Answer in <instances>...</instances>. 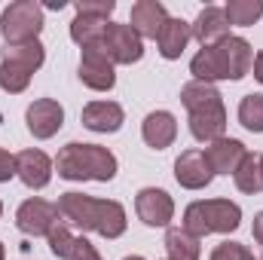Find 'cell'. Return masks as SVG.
I'll list each match as a JSON object with an SVG mask.
<instances>
[{"label": "cell", "mask_w": 263, "mask_h": 260, "mask_svg": "<svg viewBox=\"0 0 263 260\" xmlns=\"http://www.w3.org/2000/svg\"><path fill=\"white\" fill-rule=\"evenodd\" d=\"M251 65H254V49L245 37H223L211 46H202L193 62H190V73L199 83H220V80H242L251 73Z\"/></svg>", "instance_id": "obj_1"}, {"label": "cell", "mask_w": 263, "mask_h": 260, "mask_svg": "<svg viewBox=\"0 0 263 260\" xmlns=\"http://www.w3.org/2000/svg\"><path fill=\"white\" fill-rule=\"evenodd\" d=\"M181 104L187 107L190 135L199 144H211V141L223 138V132H227V107H223V95L217 92V86L190 80L181 89Z\"/></svg>", "instance_id": "obj_2"}, {"label": "cell", "mask_w": 263, "mask_h": 260, "mask_svg": "<svg viewBox=\"0 0 263 260\" xmlns=\"http://www.w3.org/2000/svg\"><path fill=\"white\" fill-rule=\"evenodd\" d=\"M55 172L65 181H114L120 172L117 156L101 147V144H86V141H70L55 156Z\"/></svg>", "instance_id": "obj_3"}, {"label": "cell", "mask_w": 263, "mask_h": 260, "mask_svg": "<svg viewBox=\"0 0 263 260\" xmlns=\"http://www.w3.org/2000/svg\"><path fill=\"white\" fill-rule=\"evenodd\" d=\"M181 227L196 239H205L211 233H236L242 227V208L230 199H196L184 208Z\"/></svg>", "instance_id": "obj_4"}, {"label": "cell", "mask_w": 263, "mask_h": 260, "mask_svg": "<svg viewBox=\"0 0 263 260\" xmlns=\"http://www.w3.org/2000/svg\"><path fill=\"white\" fill-rule=\"evenodd\" d=\"M43 6L37 0H15L0 12V37L6 40V46H22V43H34L43 34Z\"/></svg>", "instance_id": "obj_5"}, {"label": "cell", "mask_w": 263, "mask_h": 260, "mask_svg": "<svg viewBox=\"0 0 263 260\" xmlns=\"http://www.w3.org/2000/svg\"><path fill=\"white\" fill-rule=\"evenodd\" d=\"M101 49L107 52V59L114 65H135L144 59V40L138 37V31L129 22H107L104 37H101Z\"/></svg>", "instance_id": "obj_6"}, {"label": "cell", "mask_w": 263, "mask_h": 260, "mask_svg": "<svg viewBox=\"0 0 263 260\" xmlns=\"http://www.w3.org/2000/svg\"><path fill=\"white\" fill-rule=\"evenodd\" d=\"M83 86L95 89V92H110L117 86V65L107 59V52L101 49V43L83 46L80 49V67H77Z\"/></svg>", "instance_id": "obj_7"}, {"label": "cell", "mask_w": 263, "mask_h": 260, "mask_svg": "<svg viewBox=\"0 0 263 260\" xmlns=\"http://www.w3.org/2000/svg\"><path fill=\"white\" fill-rule=\"evenodd\" d=\"M59 214L62 220L83 230V233H95L98 230V217H101V199L86 193H77V190H67L59 196Z\"/></svg>", "instance_id": "obj_8"}, {"label": "cell", "mask_w": 263, "mask_h": 260, "mask_svg": "<svg viewBox=\"0 0 263 260\" xmlns=\"http://www.w3.org/2000/svg\"><path fill=\"white\" fill-rule=\"evenodd\" d=\"M62 220L59 214V205L55 202H46L40 196H31L18 205L15 211V227L25 233V236H49V230Z\"/></svg>", "instance_id": "obj_9"}, {"label": "cell", "mask_w": 263, "mask_h": 260, "mask_svg": "<svg viewBox=\"0 0 263 260\" xmlns=\"http://www.w3.org/2000/svg\"><path fill=\"white\" fill-rule=\"evenodd\" d=\"M25 126H28V132L37 141H49L52 135H59V129L65 126V107L55 98H37L25 110Z\"/></svg>", "instance_id": "obj_10"}, {"label": "cell", "mask_w": 263, "mask_h": 260, "mask_svg": "<svg viewBox=\"0 0 263 260\" xmlns=\"http://www.w3.org/2000/svg\"><path fill=\"white\" fill-rule=\"evenodd\" d=\"M135 211H138L141 224H147L153 230H162V227L168 230V224L175 217V199L159 187H144L135 196Z\"/></svg>", "instance_id": "obj_11"}, {"label": "cell", "mask_w": 263, "mask_h": 260, "mask_svg": "<svg viewBox=\"0 0 263 260\" xmlns=\"http://www.w3.org/2000/svg\"><path fill=\"white\" fill-rule=\"evenodd\" d=\"M52 172H55V162L43 150H22V153H15V178L28 190H43L52 181Z\"/></svg>", "instance_id": "obj_12"}, {"label": "cell", "mask_w": 263, "mask_h": 260, "mask_svg": "<svg viewBox=\"0 0 263 260\" xmlns=\"http://www.w3.org/2000/svg\"><path fill=\"white\" fill-rule=\"evenodd\" d=\"M205 159H208V165H211V172L214 175H236V169L245 162V156H248V147L239 141V138H217V141H211V144H205Z\"/></svg>", "instance_id": "obj_13"}, {"label": "cell", "mask_w": 263, "mask_h": 260, "mask_svg": "<svg viewBox=\"0 0 263 260\" xmlns=\"http://www.w3.org/2000/svg\"><path fill=\"white\" fill-rule=\"evenodd\" d=\"M175 181L184 190H205L214 181V172H211V165H208L202 150H184L175 159Z\"/></svg>", "instance_id": "obj_14"}, {"label": "cell", "mask_w": 263, "mask_h": 260, "mask_svg": "<svg viewBox=\"0 0 263 260\" xmlns=\"http://www.w3.org/2000/svg\"><path fill=\"white\" fill-rule=\"evenodd\" d=\"M165 22H168V9L159 0H138V3H132L129 25L138 31L141 40H156L159 31L165 28Z\"/></svg>", "instance_id": "obj_15"}, {"label": "cell", "mask_w": 263, "mask_h": 260, "mask_svg": "<svg viewBox=\"0 0 263 260\" xmlns=\"http://www.w3.org/2000/svg\"><path fill=\"white\" fill-rule=\"evenodd\" d=\"M80 123L89 132H98V135H114V132L123 129L126 123V114L117 101H89L80 114Z\"/></svg>", "instance_id": "obj_16"}, {"label": "cell", "mask_w": 263, "mask_h": 260, "mask_svg": "<svg viewBox=\"0 0 263 260\" xmlns=\"http://www.w3.org/2000/svg\"><path fill=\"white\" fill-rule=\"evenodd\" d=\"M141 138L153 150H165L178 138V120L172 110H150L141 123Z\"/></svg>", "instance_id": "obj_17"}, {"label": "cell", "mask_w": 263, "mask_h": 260, "mask_svg": "<svg viewBox=\"0 0 263 260\" xmlns=\"http://www.w3.org/2000/svg\"><path fill=\"white\" fill-rule=\"evenodd\" d=\"M190 34L199 46H211L223 37H230V22L223 6H205L196 15V22H190Z\"/></svg>", "instance_id": "obj_18"}, {"label": "cell", "mask_w": 263, "mask_h": 260, "mask_svg": "<svg viewBox=\"0 0 263 260\" xmlns=\"http://www.w3.org/2000/svg\"><path fill=\"white\" fill-rule=\"evenodd\" d=\"M190 40H193V34H190V22H184V18H172V15H168L165 28H162L159 37H156V46H159V55H162L165 62H175V59L184 55V49H187Z\"/></svg>", "instance_id": "obj_19"}, {"label": "cell", "mask_w": 263, "mask_h": 260, "mask_svg": "<svg viewBox=\"0 0 263 260\" xmlns=\"http://www.w3.org/2000/svg\"><path fill=\"white\" fill-rule=\"evenodd\" d=\"M165 251H168V260H202L199 239L190 236L184 227H168L165 230Z\"/></svg>", "instance_id": "obj_20"}, {"label": "cell", "mask_w": 263, "mask_h": 260, "mask_svg": "<svg viewBox=\"0 0 263 260\" xmlns=\"http://www.w3.org/2000/svg\"><path fill=\"white\" fill-rule=\"evenodd\" d=\"M0 62H12V65L28 67L31 73H37L46 62V46L40 40L34 43H22V46H3L0 49Z\"/></svg>", "instance_id": "obj_21"}, {"label": "cell", "mask_w": 263, "mask_h": 260, "mask_svg": "<svg viewBox=\"0 0 263 260\" xmlns=\"http://www.w3.org/2000/svg\"><path fill=\"white\" fill-rule=\"evenodd\" d=\"M129 220H126V208L117 199H101V217H98V236L104 239H120L126 233Z\"/></svg>", "instance_id": "obj_22"}, {"label": "cell", "mask_w": 263, "mask_h": 260, "mask_svg": "<svg viewBox=\"0 0 263 260\" xmlns=\"http://www.w3.org/2000/svg\"><path fill=\"white\" fill-rule=\"evenodd\" d=\"M223 12H227V22L230 28L239 25V28H251L263 18V0H227L223 3Z\"/></svg>", "instance_id": "obj_23"}, {"label": "cell", "mask_w": 263, "mask_h": 260, "mask_svg": "<svg viewBox=\"0 0 263 260\" xmlns=\"http://www.w3.org/2000/svg\"><path fill=\"white\" fill-rule=\"evenodd\" d=\"M233 181H236V187H239V193H248V196H257L263 190V172H260V156H254V153H248L245 156V162L236 169V175H233Z\"/></svg>", "instance_id": "obj_24"}, {"label": "cell", "mask_w": 263, "mask_h": 260, "mask_svg": "<svg viewBox=\"0 0 263 260\" xmlns=\"http://www.w3.org/2000/svg\"><path fill=\"white\" fill-rule=\"evenodd\" d=\"M104 28H107V22H101V18L73 15V22H70V40H73L80 49H83V46H92V43H101Z\"/></svg>", "instance_id": "obj_25"}, {"label": "cell", "mask_w": 263, "mask_h": 260, "mask_svg": "<svg viewBox=\"0 0 263 260\" xmlns=\"http://www.w3.org/2000/svg\"><path fill=\"white\" fill-rule=\"evenodd\" d=\"M239 123L254 135H263V92H251L239 101Z\"/></svg>", "instance_id": "obj_26"}, {"label": "cell", "mask_w": 263, "mask_h": 260, "mask_svg": "<svg viewBox=\"0 0 263 260\" xmlns=\"http://www.w3.org/2000/svg\"><path fill=\"white\" fill-rule=\"evenodd\" d=\"M31 70L22 65H12V62H0V89L9 92V95H22L28 86H31Z\"/></svg>", "instance_id": "obj_27"}, {"label": "cell", "mask_w": 263, "mask_h": 260, "mask_svg": "<svg viewBox=\"0 0 263 260\" xmlns=\"http://www.w3.org/2000/svg\"><path fill=\"white\" fill-rule=\"evenodd\" d=\"M46 242H49L52 257H59V260H70L73 248H77V236L70 233V224H65V220H59V224L49 230Z\"/></svg>", "instance_id": "obj_28"}, {"label": "cell", "mask_w": 263, "mask_h": 260, "mask_svg": "<svg viewBox=\"0 0 263 260\" xmlns=\"http://www.w3.org/2000/svg\"><path fill=\"white\" fill-rule=\"evenodd\" d=\"M114 9H117L114 0H77L73 3L77 15H89V18H101V22H110Z\"/></svg>", "instance_id": "obj_29"}, {"label": "cell", "mask_w": 263, "mask_h": 260, "mask_svg": "<svg viewBox=\"0 0 263 260\" xmlns=\"http://www.w3.org/2000/svg\"><path fill=\"white\" fill-rule=\"evenodd\" d=\"M245 248L248 245H242V242H220L214 251H211V257L208 260H245Z\"/></svg>", "instance_id": "obj_30"}, {"label": "cell", "mask_w": 263, "mask_h": 260, "mask_svg": "<svg viewBox=\"0 0 263 260\" xmlns=\"http://www.w3.org/2000/svg\"><path fill=\"white\" fill-rule=\"evenodd\" d=\"M70 260H101V254H98V248L86 236H77V248H73Z\"/></svg>", "instance_id": "obj_31"}, {"label": "cell", "mask_w": 263, "mask_h": 260, "mask_svg": "<svg viewBox=\"0 0 263 260\" xmlns=\"http://www.w3.org/2000/svg\"><path fill=\"white\" fill-rule=\"evenodd\" d=\"M15 178V156L0 147V184H9Z\"/></svg>", "instance_id": "obj_32"}, {"label": "cell", "mask_w": 263, "mask_h": 260, "mask_svg": "<svg viewBox=\"0 0 263 260\" xmlns=\"http://www.w3.org/2000/svg\"><path fill=\"white\" fill-rule=\"evenodd\" d=\"M251 233H254V242L263 248V211L254 214V224H251Z\"/></svg>", "instance_id": "obj_33"}, {"label": "cell", "mask_w": 263, "mask_h": 260, "mask_svg": "<svg viewBox=\"0 0 263 260\" xmlns=\"http://www.w3.org/2000/svg\"><path fill=\"white\" fill-rule=\"evenodd\" d=\"M251 70H254V80L263 86V49L254 55V65H251Z\"/></svg>", "instance_id": "obj_34"}, {"label": "cell", "mask_w": 263, "mask_h": 260, "mask_svg": "<svg viewBox=\"0 0 263 260\" xmlns=\"http://www.w3.org/2000/svg\"><path fill=\"white\" fill-rule=\"evenodd\" d=\"M46 9H65V0H49Z\"/></svg>", "instance_id": "obj_35"}, {"label": "cell", "mask_w": 263, "mask_h": 260, "mask_svg": "<svg viewBox=\"0 0 263 260\" xmlns=\"http://www.w3.org/2000/svg\"><path fill=\"white\" fill-rule=\"evenodd\" d=\"M245 260H263V251H260V254H254L251 248H245Z\"/></svg>", "instance_id": "obj_36"}, {"label": "cell", "mask_w": 263, "mask_h": 260, "mask_svg": "<svg viewBox=\"0 0 263 260\" xmlns=\"http://www.w3.org/2000/svg\"><path fill=\"white\" fill-rule=\"evenodd\" d=\"M0 260H6V248H3V242H0Z\"/></svg>", "instance_id": "obj_37"}, {"label": "cell", "mask_w": 263, "mask_h": 260, "mask_svg": "<svg viewBox=\"0 0 263 260\" xmlns=\"http://www.w3.org/2000/svg\"><path fill=\"white\" fill-rule=\"evenodd\" d=\"M123 260H147V257H141V254H132V257H123Z\"/></svg>", "instance_id": "obj_38"}, {"label": "cell", "mask_w": 263, "mask_h": 260, "mask_svg": "<svg viewBox=\"0 0 263 260\" xmlns=\"http://www.w3.org/2000/svg\"><path fill=\"white\" fill-rule=\"evenodd\" d=\"M0 217H3V202H0Z\"/></svg>", "instance_id": "obj_39"}, {"label": "cell", "mask_w": 263, "mask_h": 260, "mask_svg": "<svg viewBox=\"0 0 263 260\" xmlns=\"http://www.w3.org/2000/svg\"><path fill=\"white\" fill-rule=\"evenodd\" d=\"M260 172H263V156H260Z\"/></svg>", "instance_id": "obj_40"}, {"label": "cell", "mask_w": 263, "mask_h": 260, "mask_svg": "<svg viewBox=\"0 0 263 260\" xmlns=\"http://www.w3.org/2000/svg\"><path fill=\"white\" fill-rule=\"evenodd\" d=\"M165 260H168V257H165Z\"/></svg>", "instance_id": "obj_41"}]
</instances>
